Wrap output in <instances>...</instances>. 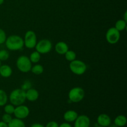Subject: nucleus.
<instances>
[{"label": "nucleus", "instance_id": "obj_1", "mask_svg": "<svg viewBox=\"0 0 127 127\" xmlns=\"http://www.w3.org/2000/svg\"><path fill=\"white\" fill-rule=\"evenodd\" d=\"M4 43L6 48L11 51L21 50L24 46L23 38L18 35H11L9 36L6 38Z\"/></svg>", "mask_w": 127, "mask_h": 127}, {"label": "nucleus", "instance_id": "obj_2", "mask_svg": "<svg viewBox=\"0 0 127 127\" xmlns=\"http://www.w3.org/2000/svg\"><path fill=\"white\" fill-rule=\"evenodd\" d=\"M8 99L11 104L15 107L22 105L26 100V91L21 88L14 89L10 93Z\"/></svg>", "mask_w": 127, "mask_h": 127}, {"label": "nucleus", "instance_id": "obj_3", "mask_svg": "<svg viewBox=\"0 0 127 127\" xmlns=\"http://www.w3.org/2000/svg\"><path fill=\"white\" fill-rule=\"evenodd\" d=\"M69 67L71 71L78 76L83 75L87 70L86 64L83 61L77 59L71 62Z\"/></svg>", "mask_w": 127, "mask_h": 127}, {"label": "nucleus", "instance_id": "obj_4", "mask_svg": "<svg viewBox=\"0 0 127 127\" xmlns=\"http://www.w3.org/2000/svg\"><path fill=\"white\" fill-rule=\"evenodd\" d=\"M16 66L20 71L26 73L31 71L32 63L28 57L21 55L16 60Z\"/></svg>", "mask_w": 127, "mask_h": 127}, {"label": "nucleus", "instance_id": "obj_5", "mask_svg": "<svg viewBox=\"0 0 127 127\" xmlns=\"http://www.w3.org/2000/svg\"><path fill=\"white\" fill-rule=\"evenodd\" d=\"M85 95L84 90L81 87H74L68 93V99L71 102L78 103L83 100Z\"/></svg>", "mask_w": 127, "mask_h": 127}, {"label": "nucleus", "instance_id": "obj_6", "mask_svg": "<svg viewBox=\"0 0 127 127\" xmlns=\"http://www.w3.org/2000/svg\"><path fill=\"white\" fill-rule=\"evenodd\" d=\"M52 47L53 45L52 42L48 39L44 38L37 42L35 48L38 53L44 55L50 53L52 50Z\"/></svg>", "mask_w": 127, "mask_h": 127}, {"label": "nucleus", "instance_id": "obj_7", "mask_svg": "<svg viewBox=\"0 0 127 127\" xmlns=\"http://www.w3.org/2000/svg\"><path fill=\"white\" fill-rule=\"evenodd\" d=\"M23 40L25 47L29 49H32L35 48L37 43V35L34 31H28L25 33Z\"/></svg>", "mask_w": 127, "mask_h": 127}, {"label": "nucleus", "instance_id": "obj_8", "mask_svg": "<svg viewBox=\"0 0 127 127\" xmlns=\"http://www.w3.org/2000/svg\"><path fill=\"white\" fill-rule=\"evenodd\" d=\"M105 38L107 42L110 44H116L120 38V32L117 31L114 27H110L107 31Z\"/></svg>", "mask_w": 127, "mask_h": 127}, {"label": "nucleus", "instance_id": "obj_9", "mask_svg": "<svg viewBox=\"0 0 127 127\" xmlns=\"http://www.w3.org/2000/svg\"><path fill=\"white\" fill-rule=\"evenodd\" d=\"M29 108L26 105L22 104V105L15 107L13 114L15 116V118L21 119V120H24L29 115Z\"/></svg>", "mask_w": 127, "mask_h": 127}, {"label": "nucleus", "instance_id": "obj_10", "mask_svg": "<svg viewBox=\"0 0 127 127\" xmlns=\"http://www.w3.org/2000/svg\"><path fill=\"white\" fill-rule=\"evenodd\" d=\"M90 125V119L86 115H78L74 122V127H89Z\"/></svg>", "mask_w": 127, "mask_h": 127}, {"label": "nucleus", "instance_id": "obj_11", "mask_svg": "<svg viewBox=\"0 0 127 127\" xmlns=\"http://www.w3.org/2000/svg\"><path fill=\"white\" fill-rule=\"evenodd\" d=\"M97 123L99 126L108 127L112 124L111 118L107 114H101L97 118Z\"/></svg>", "mask_w": 127, "mask_h": 127}, {"label": "nucleus", "instance_id": "obj_12", "mask_svg": "<svg viewBox=\"0 0 127 127\" xmlns=\"http://www.w3.org/2000/svg\"><path fill=\"white\" fill-rule=\"evenodd\" d=\"M68 50H69V47L68 44L63 41L57 42L55 45V50L58 55H64Z\"/></svg>", "mask_w": 127, "mask_h": 127}, {"label": "nucleus", "instance_id": "obj_13", "mask_svg": "<svg viewBox=\"0 0 127 127\" xmlns=\"http://www.w3.org/2000/svg\"><path fill=\"white\" fill-rule=\"evenodd\" d=\"M39 97V93L37 89L34 88H30L26 91V100L30 102L36 101Z\"/></svg>", "mask_w": 127, "mask_h": 127}, {"label": "nucleus", "instance_id": "obj_14", "mask_svg": "<svg viewBox=\"0 0 127 127\" xmlns=\"http://www.w3.org/2000/svg\"><path fill=\"white\" fill-rule=\"evenodd\" d=\"M78 114L76 111L73 110H69L65 112L63 115V119L66 122L71 123L74 122L78 117Z\"/></svg>", "mask_w": 127, "mask_h": 127}, {"label": "nucleus", "instance_id": "obj_15", "mask_svg": "<svg viewBox=\"0 0 127 127\" xmlns=\"http://www.w3.org/2000/svg\"><path fill=\"white\" fill-rule=\"evenodd\" d=\"M12 74V69L8 64H3L0 66V75L2 78H9Z\"/></svg>", "mask_w": 127, "mask_h": 127}, {"label": "nucleus", "instance_id": "obj_16", "mask_svg": "<svg viewBox=\"0 0 127 127\" xmlns=\"http://www.w3.org/2000/svg\"><path fill=\"white\" fill-rule=\"evenodd\" d=\"M127 122V117L124 115H119L115 118L114 124L119 127H124L126 125Z\"/></svg>", "mask_w": 127, "mask_h": 127}, {"label": "nucleus", "instance_id": "obj_17", "mask_svg": "<svg viewBox=\"0 0 127 127\" xmlns=\"http://www.w3.org/2000/svg\"><path fill=\"white\" fill-rule=\"evenodd\" d=\"M7 125L8 127H26L23 120H21L17 118H13L12 120L7 124Z\"/></svg>", "mask_w": 127, "mask_h": 127}, {"label": "nucleus", "instance_id": "obj_18", "mask_svg": "<svg viewBox=\"0 0 127 127\" xmlns=\"http://www.w3.org/2000/svg\"><path fill=\"white\" fill-rule=\"evenodd\" d=\"M43 71H44V68L43 66L40 64L36 63L35 64L32 66L31 71H32V73L35 75H40L43 73Z\"/></svg>", "mask_w": 127, "mask_h": 127}, {"label": "nucleus", "instance_id": "obj_19", "mask_svg": "<svg viewBox=\"0 0 127 127\" xmlns=\"http://www.w3.org/2000/svg\"><path fill=\"white\" fill-rule=\"evenodd\" d=\"M31 60V62H32V63H38L40 62L41 58V54L40 53H38L37 51H34V52H32L31 54L30 55V57H29Z\"/></svg>", "mask_w": 127, "mask_h": 127}, {"label": "nucleus", "instance_id": "obj_20", "mask_svg": "<svg viewBox=\"0 0 127 127\" xmlns=\"http://www.w3.org/2000/svg\"><path fill=\"white\" fill-rule=\"evenodd\" d=\"M115 27L117 31L119 32L124 31L127 28V22L124 21V19H119L116 22L115 24Z\"/></svg>", "mask_w": 127, "mask_h": 127}, {"label": "nucleus", "instance_id": "obj_21", "mask_svg": "<svg viewBox=\"0 0 127 127\" xmlns=\"http://www.w3.org/2000/svg\"><path fill=\"white\" fill-rule=\"evenodd\" d=\"M8 100V96L6 92L0 89V107L6 105Z\"/></svg>", "mask_w": 127, "mask_h": 127}, {"label": "nucleus", "instance_id": "obj_22", "mask_svg": "<svg viewBox=\"0 0 127 127\" xmlns=\"http://www.w3.org/2000/svg\"><path fill=\"white\" fill-rule=\"evenodd\" d=\"M64 55V57H65L66 60L69 62L76 60L77 57L76 52L73 50H68L66 52V53Z\"/></svg>", "mask_w": 127, "mask_h": 127}, {"label": "nucleus", "instance_id": "obj_23", "mask_svg": "<svg viewBox=\"0 0 127 127\" xmlns=\"http://www.w3.org/2000/svg\"><path fill=\"white\" fill-rule=\"evenodd\" d=\"M14 109L15 106L11 104H6V105H4V111L6 114L12 115L14 112Z\"/></svg>", "mask_w": 127, "mask_h": 127}, {"label": "nucleus", "instance_id": "obj_24", "mask_svg": "<svg viewBox=\"0 0 127 127\" xmlns=\"http://www.w3.org/2000/svg\"><path fill=\"white\" fill-rule=\"evenodd\" d=\"M9 58V53L7 50H0V61L4 62L7 60Z\"/></svg>", "mask_w": 127, "mask_h": 127}, {"label": "nucleus", "instance_id": "obj_25", "mask_svg": "<svg viewBox=\"0 0 127 127\" xmlns=\"http://www.w3.org/2000/svg\"><path fill=\"white\" fill-rule=\"evenodd\" d=\"M6 38H7V35L5 31L2 29L0 28V45L5 43Z\"/></svg>", "mask_w": 127, "mask_h": 127}, {"label": "nucleus", "instance_id": "obj_26", "mask_svg": "<svg viewBox=\"0 0 127 127\" xmlns=\"http://www.w3.org/2000/svg\"><path fill=\"white\" fill-rule=\"evenodd\" d=\"M13 119L12 117V115H10V114H4L2 115V121L6 123L7 124H8L12 120V119Z\"/></svg>", "mask_w": 127, "mask_h": 127}, {"label": "nucleus", "instance_id": "obj_27", "mask_svg": "<svg viewBox=\"0 0 127 127\" xmlns=\"http://www.w3.org/2000/svg\"><path fill=\"white\" fill-rule=\"evenodd\" d=\"M31 88H32V84H31V81H24L23 84H22V86H21V89L22 90L25 91H26L28 90Z\"/></svg>", "mask_w": 127, "mask_h": 127}, {"label": "nucleus", "instance_id": "obj_28", "mask_svg": "<svg viewBox=\"0 0 127 127\" xmlns=\"http://www.w3.org/2000/svg\"><path fill=\"white\" fill-rule=\"evenodd\" d=\"M59 124L55 121H50L48 122L45 127H58Z\"/></svg>", "mask_w": 127, "mask_h": 127}, {"label": "nucleus", "instance_id": "obj_29", "mask_svg": "<svg viewBox=\"0 0 127 127\" xmlns=\"http://www.w3.org/2000/svg\"><path fill=\"white\" fill-rule=\"evenodd\" d=\"M72 127V126L69 123L64 122V123H62V124H60V125H59V127Z\"/></svg>", "mask_w": 127, "mask_h": 127}, {"label": "nucleus", "instance_id": "obj_30", "mask_svg": "<svg viewBox=\"0 0 127 127\" xmlns=\"http://www.w3.org/2000/svg\"><path fill=\"white\" fill-rule=\"evenodd\" d=\"M31 127H45V126H43V125L41 124L35 123V124H32V125L31 126Z\"/></svg>", "mask_w": 127, "mask_h": 127}, {"label": "nucleus", "instance_id": "obj_31", "mask_svg": "<svg viewBox=\"0 0 127 127\" xmlns=\"http://www.w3.org/2000/svg\"><path fill=\"white\" fill-rule=\"evenodd\" d=\"M0 127H8V125L6 123L4 122L1 120V121H0Z\"/></svg>", "mask_w": 127, "mask_h": 127}, {"label": "nucleus", "instance_id": "obj_32", "mask_svg": "<svg viewBox=\"0 0 127 127\" xmlns=\"http://www.w3.org/2000/svg\"><path fill=\"white\" fill-rule=\"evenodd\" d=\"M123 19L124 20V21H125L126 22H127V11H125V13H124V19Z\"/></svg>", "mask_w": 127, "mask_h": 127}, {"label": "nucleus", "instance_id": "obj_33", "mask_svg": "<svg viewBox=\"0 0 127 127\" xmlns=\"http://www.w3.org/2000/svg\"><path fill=\"white\" fill-rule=\"evenodd\" d=\"M108 127H117V126H116V125H114V124H113V125H110V126H109Z\"/></svg>", "mask_w": 127, "mask_h": 127}, {"label": "nucleus", "instance_id": "obj_34", "mask_svg": "<svg viewBox=\"0 0 127 127\" xmlns=\"http://www.w3.org/2000/svg\"><path fill=\"white\" fill-rule=\"evenodd\" d=\"M4 0H0V6L4 3Z\"/></svg>", "mask_w": 127, "mask_h": 127}, {"label": "nucleus", "instance_id": "obj_35", "mask_svg": "<svg viewBox=\"0 0 127 127\" xmlns=\"http://www.w3.org/2000/svg\"><path fill=\"white\" fill-rule=\"evenodd\" d=\"M96 127H101V126H99V125H98V126H97Z\"/></svg>", "mask_w": 127, "mask_h": 127}, {"label": "nucleus", "instance_id": "obj_36", "mask_svg": "<svg viewBox=\"0 0 127 127\" xmlns=\"http://www.w3.org/2000/svg\"><path fill=\"white\" fill-rule=\"evenodd\" d=\"M1 62L0 61V66H1Z\"/></svg>", "mask_w": 127, "mask_h": 127}]
</instances>
